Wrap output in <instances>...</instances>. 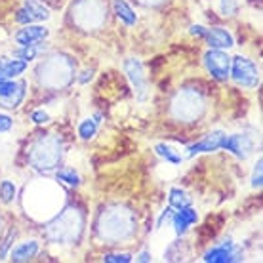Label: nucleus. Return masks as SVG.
<instances>
[{
  "label": "nucleus",
  "mask_w": 263,
  "mask_h": 263,
  "mask_svg": "<svg viewBox=\"0 0 263 263\" xmlns=\"http://www.w3.org/2000/svg\"><path fill=\"white\" fill-rule=\"evenodd\" d=\"M124 69H126V74L130 77L132 86L136 88L138 99L139 101H143V99L147 98V77H145V72H143L141 61L134 60V58H132V60H126Z\"/></svg>",
  "instance_id": "nucleus-6"
},
{
  "label": "nucleus",
  "mask_w": 263,
  "mask_h": 263,
  "mask_svg": "<svg viewBox=\"0 0 263 263\" xmlns=\"http://www.w3.org/2000/svg\"><path fill=\"white\" fill-rule=\"evenodd\" d=\"M13 126V120L8 117V115H0V134H4V132H10Z\"/></svg>",
  "instance_id": "nucleus-27"
},
{
  "label": "nucleus",
  "mask_w": 263,
  "mask_h": 263,
  "mask_svg": "<svg viewBox=\"0 0 263 263\" xmlns=\"http://www.w3.org/2000/svg\"><path fill=\"white\" fill-rule=\"evenodd\" d=\"M103 261H107V263H130L132 256L130 254H105V256H103Z\"/></svg>",
  "instance_id": "nucleus-24"
},
{
  "label": "nucleus",
  "mask_w": 263,
  "mask_h": 263,
  "mask_svg": "<svg viewBox=\"0 0 263 263\" xmlns=\"http://www.w3.org/2000/svg\"><path fill=\"white\" fill-rule=\"evenodd\" d=\"M223 138H225V134L221 130L210 132L204 139H200V141H197V143L189 145V147H187V155H189V157H195V155H198V153L217 151V149H221Z\"/></svg>",
  "instance_id": "nucleus-8"
},
{
  "label": "nucleus",
  "mask_w": 263,
  "mask_h": 263,
  "mask_svg": "<svg viewBox=\"0 0 263 263\" xmlns=\"http://www.w3.org/2000/svg\"><path fill=\"white\" fill-rule=\"evenodd\" d=\"M25 98V82L0 80V107L15 109Z\"/></svg>",
  "instance_id": "nucleus-4"
},
{
  "label": "nucleus",
  "mask_w": 263,
  "mask_h": 263,
  "mask_svg": "<svg viewBox=\"0 0 263 263\" xmlns=\"http://www.w3.org/2000/svg\"><path fill=\"white\" fill-rule=\"evenodd\" d=\"M13 55H15V58H21L25 63L34 60V58H36V44H33V46H23V50H17Z\"/></svg>",
  "instance_id": "nucleus-22"
},
{
  "label": "nucleus",
  "mask_w": 263,
  "mask_h": 263,
  "mask_svg": "<svg viewBox=\"0 0 263 263\" xmlns=\"http://www.w3.org/2000/svg\"><path fill=\"white\" fill-rule=\"evenodd\" d=\"M221 149H227L235 157L244 160V158L250 157V153L254 151V141L248 136H244V134H233V136H225L223 138Z\"/></svg>",
  "instance_id": "nucleus-7"
},
{
  "label": "nucleus",
  "mask_w": 263,
  "mask_h": 263,
  "mask_svg": "<svg viewBox=\"0 0 263 263\" xmlns=\"http://www.w3.org/2000/svg\"><path fill=\"white\" fill-rule=\"evenodd\" d=\"M112 8H115V13H117V17H119L124 25L132 27L136 25V21H138V15L136 12L130 8V4L126 2V0H112Z\"/></svg>",
  "instance_id": "nucleus-14"
},
{
  "label": "nucleus",
  "mask_w": 263,
  "mask_h": 263,
  "mask_svg": "<svg viewBox=\"0 0 263 263\" xmlns=\"http://www.w3.org/2000/svg\"><path fill=\"white\" fill-rule=\"evenodd\" d=\"M98 132V120L93 119H86L79 124V136L82 139H92Z\"/></svg>",
  "instance_id": "nucleus-18"
},
{
  "label": "nucleus",
  "mask_w": 263,
  "mask_h": 263,
  "mask_svg": "<svg viewBox=\"0 0 263 263\" xmlns=\"http://www.w3.org/2000/svg\"><path fill=\"white\" fill-rule=\"evenodd\" d=\"M31 120H33L34 124H46L48 120H50V117H48L46 111L39 109V111H33V112H31Z\"/></svg>",
  "instance_id": "nucleus-26"
},
{
  "label": "nucleus",
  "mask_w": 263,
  "mask_h": 263,
  "mask_svg": "<svg viewBox=\"0 0 263 263\" xmlns=\"http://www.w3.org/2000/svg\"><path fill=\"white\" fill-rule=\"evenodd\" d=\"M48 33L50 31L42 25H25V29L15 33V42L21 44V46H33V44L46 39Z\"/></svg>",
  "instance_id": "nucleus-10"
},
{
  "label": "nucleus",
  "mask_w": 263,
  "mask_h": 263,
  "mask_svg": "<svg viewBox=\"0 0 263 263\" xmlns=\"http://www.w3.org/2000/svg\"><path fill=\"white\" fill-rule=\"evenodd\" d=\"M23 8L29 12L33 21H46L50 17V10L42 2H39V0H25V6Z\"/></svg>",
  "instance_id": "nucleus-15"
},
{
  "label": "nucleus",
  "mask_w": 263,
  "mask_h": 263,
  "mask_svg": "<svg viewBox=\"0 0 263 263\" xmlns=\"http://www.w3.org/2000/svg\"><path fill=\"white\" fill-rule=\"evenodd\" d=\"M229 72L233 80L242 88H256L259 84V74H257L256 65L242 55L233 58V67H231Z\"/></svg>",
  "instance_id": "nucleus-1"
},
{
  "label": "nucleus",
  "mask_w": 263,
  "mask_h": 263,
  "mask_svg": "<svg viewBox=\"0 0 263 263\" xmlns=\"http://www.w3.org/2000/svg\"><path fill=\"white\" fill-rule=\"evenodd\" d=\"M13 238H15V229H10V233L6 235L4 242H2V246H0V259H4V257H6L8 250H10V246H12Z\"/></svg>",
  "instance_id": "nucleus-25"
},
{
  "label": "nucleus",
  "mask_w": 263,
  "mask_h": 263,
  "mask_svg": "<svg viewBox=\"0 0 263 263\" xmlns=\"http://www.w3.org/2000/svg\"><path fill=\"white\" fill-rule=\"evenodd\" d=\"M240 257V250L233 244V240H225L219 246H214L212 250L204 254V261L206 263H229V261H238Z\"/></svg>",
  "instance_id": "nucleus-5"
},
{
  "label": "nucleus",
  "mask_w": 263,
  "mask_h": 263,
  "mask_svg": "<svg viewBox=\"0 0 263 263\" xmlns=\"http://www.w3.org/2000/svg\"><path fill=\"white\" fill-rule=\"evenodd\" d=\"M36 254H39V242H36V240H31V242L17 244L12 250L10 257H12V261H29V259H33Z\"/></svg>",
  "instance_id": "nucleus-13"
},
{
  "label": "nucleus",
  "mask_w": 263,
  "mask_h": 263,
  "mask_svg": "<svg viewBox=\"0 0 263 263\" xmlns=\"http://www.w3.org/2000/svg\"><path fill=\"white\" fill-rule=\"evenodd\" d=\"M61 158L60 145L52 141V139H42L40 143H36L33 155V162L36 164V168H53L58 164V160Z\"/></svg>",
  "instance_id": "nucleus-2"
},
{
  "label": "nucleus",
  "mask_w": 263,
  "mask_h": 263,
  "mask_svg": "<svg viewBox=\"0 0 263 263\" xmlns=\"http://www.w3.org/2000/svg\"><path fill=\"white\" fill-rule=\"evenodd\" d=\"M219 8L223 15H233L238 10V2L237 0H219Z\"/></svg>",
  "instance_id": "nucleus-23"
},
{
  "label": "nucleus",
  "mask_w": 263,
  "mask_h": 263,
  "mask_svg": "<svg viewBox=\"0 0 263 263\" xmlns=\"http://www.w3.org/2000/svg\"><path fill=\"white\" fill-rule=\"evenodd\" d=\"M13 198H15V185L12 181H8V179H4L0 183V200L4 204H10Z\"/></svg>",
  "instance_id": "nucleus-19"
},
{
  "label": "nucleus",
  "mask_w": 263,
  "mask_h": 263,
  "mask_svg": "<svg viewBox=\"0 0 263 263\" xmlns=\"http://www.w3.org/2000/svg\"><path fill=\"white\" fill-rule=\"evenodd\" d=\"M155 151L160 158H164L166 162H170V164H181L183 162V157L179 155L172 145H166V143H158L155 147Z\"/></svg>",
  "instance_id": "nucleus-16"
},
{
  "label": "nucleus",
  "mask_w": 263,
  "mask_h": 263,
  "mask_svg": "<svg viewBox=\"0 0 263 263\" xmlns=\"http://www.w3.org/2000/svg\"><path fill=\"white\" fill-rule=\"evenodd\" d=\"M261 164H263V160L259 158L256 162V168H254V174H252V187L254 189H259L263 185V168H261Z\"/></svg>",
  "instance_id": "nucleus-21"
},
{
  "label": "nucleus",
  "mask_w": 263,
  "mask_h": 263,
  "mask_svg": "<svg viewBox=\"0 0 263 263\" xmlns=\"http://www.w3.org/2000/svg\"><path fill=\"white\" fill-rule=\"evenodd\" d=\"M202 39L208 42V46L216 48V50H225V48L235 46V40H233L231 33L229 31H225V29H221V27H212V29H206Z\"/></svg>",
  "instance_id": "nucleus-9"
},
{
  "label": "nucleus",
  "mask_w": 263,
  "mask_h": 263,
  "mask_svg": "<svg viewBox=\"0 0 263 263\" xmlns=\"http://www.w3.org/2000/svg\"><path fill=\"white\" fill-rule=\"evenodd\" d=\"M138 261H151V254H149V252H141L138 257Z\"/></svg>",
  "instance_id": "nucleus-29"
},
{
  "label": "nucleus",
  "mask_w": 263,
  "mask_h": 263,
  "mask_svg": "<svg viewBox=\"0 0 263 263\" xmlns=\"http://www.w3.org/2000/svg\"><path fill=\"white\" fill-rule=\"evenodd\" d=\"M58 179H60V181H65L67 185H79L80 176L72 170V168H61V170L58 172Z\"/></svg>",
  "instance_id": "nucleus-20"
},
{
  "label": "nucleus",
  "mask_w": 263,
  "mask_h": 263,
  "mask_svg": "<svg viewBox=\"0 0 263 263\" xmlns=\"http://www.w3.org/2000/svg\"><path fill=\"white\" fill-rule=\"evenodd\" d=\"M72 216L71 214H65V216L58 217L52 225H50V229H48V235L53 238V240H65V238H71L74 235V229H72Z\"/></svg>",
  "instance_id": "nucleus-12"
},
{
  "label": "nucleus",
  "mask_w": 263,
  "mask_h": 263,
  "mask_svg": "<svg viewBox=\"0 0 263 263\" xmlns=\"http://www.w3.org/2000/svg\"><path fill=\"white\" fill-rule=\"evenodd\" d=\"M191 204V198L187 197V193L181 191V189H172L170 191V206L172 208H176V210H179V208H185V206H189Z\"/></svg>",
  "instance_id": "nucleus-17"
},
{
  "label": "nucleus",
  "mask_w": 263,
  "mask_h": 263,
  "mask_svg": "<svg viewBox=\"0 0 263 263\" xmlns=\"http://www.w3.org/2000/svg\"><path fill=\"white\" fill-rule=\"evenodd\" d=\"M170 219H172V223H174V231H176L178 235H183L193 223L198 221V214H197V210H193L191 206H185V208H179L176 214H172Z\"/></svg>",
  "instance_id": "nucleus-11"
},
{
  "label": "nucleus",
  "mask_w": 263,
  "mask_h": 263,
  "mask_svg": "<svg viewBox=\"0 0 263 263\" xmlns=\"http://www.w3.org/2000/svg\"><path fill=\"white\" fill-rule=\"evenodd\" d=\"M172 214H174V208H166L164 212H162V216H160V219H158V227H162V223H164L166 219H170L172 217Z\"/></svg>",
  "instance_id": "nucleus-28"
},
{
  "label": "nucleus",
  "mask_w": 263,
  "mask_h": 263,
  "mask_svg": "<svg viewBox=\"0 0 263 263\" xmlns=\"http://www.w3.org/2000/svg\"><path fill=\"white\" fill-rule=\"evenodd\" d=\"M204 65H206L208 72L214 79L221 82V80H227V77H229L231 58L225 52H221V50L212 48L210 52H206V55H204Z\"/></svg>",
  "instance_id": "nucleus-3"
},
{
  "label": "nucleus",
  "mask_w": 263,
  "mask_h": 263,
  "mask_svg": "<svg viewBox=\"0 0 263 263\" xmlns=\"http://www.w3.org/2000/svg\"><path fill=\"white\" fill-rule=\"evenodd\" d=\"M0 80H6V77H4V60H0Z\"/></svg>",
  "instance_id": "nucleus-30"
}]
</instances>
